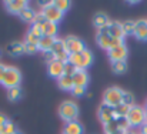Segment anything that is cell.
I'll list each match as a JSON object with an SVG mask.
<instances>
[{"label":"cell","instance_id":"obj_1","mask_svg":"<svg viewBox=\"0 0 147 134\" xmlns=\"http://www.w3.org/2000/svg\"><path fill=\"white\" fill-rule=\"evenodd\" d=\"M69 63H71L77 70H86L92 63H93V54L90 50H83L80 53H74L69 56Z\"/></svg>","mask_w":147,"mask_h":134},{"label":"cell","instance_id":"obj_2","mask_svg":"<svg viewBox=\"0 0 147 134\" xmlns=\"http://www.w3.org/2000/svg\"><path fill=\"white\" fill-rule=\"evenodd\" d=\"M59 116L64 121H67V123L74 121L79 117V107H77V104L74 101H71V100L63 101L60 104V107H59Z\"/></svg>","mask_w":147,"mask_h":134},{"label":"cell","instance_id":"obj_3","mask_svg":"<svg viewBox=\"0 0 147 134\" xmlns=\"http://www.w3.org/2000/svg\"><path fill=\"white\" fill-rule=\"evenodd\" d=\"M20 81H22V73L19 71V69H16L13 66H7L3 80H1V84L7 89H11V87H17L20 84Z\"/></svg>","mask_w":147,"mask_h":134},{"label":"cell","instance_id":"obj_4","mask_svg":"<svg viewBox=\"0 0 147 134\" xmlns=\"http://www.w3.org/2000/svg\"><path fill=\"white\" fill-rule=\"evenodd\" d=\"M146 110L140 106H133L129 108V113L126 116L127 121L130 126L133 127H137V126H144V121H146Z\"/></svg>","mask_w":147,"mask_h":134},{"label":"cell","instance_id":"obj_5","mask_svg":"<svg viewBox=\"0 0 147 134\" xmlns=\"http://www.w3.org/2000/svg\"><path fill=\"white\" fill-rule=\"evenodd\" d=\"M123 90L119 87H110L104 91L103 94V104L110 106V107H117L121 104V98H123Z\"/></svg>","mask_w":147,"mask_h":134},{"label":"cell","instance_id":"obj_6","mask_svg":"<svg viewBox=\"0 0 147 134\" xmlns=\"http://www.w3.org/2000/svg\"><path fill=\"white\" fill-rule=\"evenodd\" d=\"M42 14L45 16V19H46V22H50V23H59L61 19H63V13L54 6V1L49 4V6H46V7H43V10H42Z\"/></svg>","mask_w":147,"mask_h":134},{"label":"cell","instance_id":"obj_7","mask_svg":"<svg viewBox=\"0 0 147 134\" xmlns=\"http://www.w3.org/2000/svg\"><path fill=\"white\" fill-rule=\"evenodd\" d=\"M64 44H66V50H67L69 56L86 50L84 42H83L82 39H79V37H74V36H70V37L64 39Z\"/></svg>","mask_w":147,"mask_h":134},{"label":"cell","instance_id":"obj_8","mask_svg":"<svg viewBox=\"0 0 147 134\" xmlns=\"http://www.w3.org/2000/svg\"><path fill=\"white\" fill-rule=\"evenodd\" d=\"M51 51L54 53L56 60L63 61V63H66V61L69 60V53H67V50H66L64 40H61V39H54V43L51 46Z\"/></svg>","mask_w":147,"mask_h":134},{"label":"cell","instance_id":"obj_9","mask_svg":"<svg viewBox=\"0 0 147 134\" xmlns=\"http://www.w3.org/2000/svg\"><path fill=\"white\" fill-rule=\"evenodd\" d=\"M107 54H109V59L113 61H126L127 56H129V50L124 44L116 46L110 50H107Z\"/></svg>","mask_w":147,"mask_h":134},{"label":"cell","instance_id":"obj_10","mask_svg":"<svg viewBox=\"0 0 147 134\" xmlns=\"http://www.w3.org/2000/svg\"><path fill=\"white\" fill-rule=\"evenodd\" d=\"M47 71L51 77L54 79H60L63 74H64V63L63 61H59V60H54L47 64Z\"/></svg>","mask_w":147,"mask_h":134},{"label":"cell","instance_id":"obj_11","mask_svg":"<svg viewBox=\"0 0 147 134\" xmlns=\"http://www.w3.org/2000/svg\"><path fill=\"white\" fill-rule=\"evenodd\" d=\"M98 119H100V121H101L103 124H106V123L114 120V119H116V117H114V108L110 107V106L101 104L100 108H98Z\"/></svg>","mask_w":147,"mask_h":134},{"label":"cell","instance_id":"obj_12","mask_svg":"<svg viewBox=\"0 0 147 134\" xmlns=\"http://www.w3.org/2000/svg\"><path fill=\"white\" fill-rule=\"evenodd\" d=\"M4 6H6L7 11L19 14L23 9L27 7V1L26 0H10V1H4Z\"/></svg>","mask_w":147,"mask_h":134},{"label":"cell","instance_id":"obj_13","mask_svg":"<svg viewBox=\"0 0 147 134\" xmlns=\"http://www.w3.org/2000/svg\"><path fill=\"white\" fill-rule=\"evenodd\" d=\"M106 30H107V33H109V36L111 39H123L124 37L120 22H110L109 26L106 27Z\"/></svg>","mask_w":147,"mask_h":134},{"label":"cell","instance_id":"obj_14","mask_svg":"<svg viewBox=\"0 0 147 134\" xmlns=\"http://www.w3.org/2000/svg\"><path fill=\"white\" fill-rule=\"evenodd\" d=\"M96 42L97 44L104 48V50H109L110 48V42H111V37L109 36L107 30L106 29H101V30H97V34H96Z\"/></svg>","mask_w":147,"mask_h":134},{"label":"cell","instance_id":"obj_15","mask_svg":"<svg viewBox=\"0 0 147 134\" xmlns=\"http://www.w3.org/2000/svg\"><path fill=\"white\" fill-rule=\"evenodd\" d=\"M71 77H73L74 87H86V84L89 83V74L86 70H77Z\"/></svg>","mask_w":147,"mask_h":134},{"label":"cell","instance_id":"obj_16","mask_svg":"<svg viewBox=\"0 0 147 134\" xmlns=\"http://www.w3.org/2000/svg\"><path fill=\"white\" fill-rule=\"evenodd\" d=\"M134 36L139 40H147V20H137L136 22Z\"/></svg>","mask_w":147,"mask_h":134},{"label":"cell","instance_id":"obj_17","mask_svg":"<svg viewBox=\"0 0 147 134\" xmlns=\"http://www.w3.org/2000/svg\"><path fill=\"white\" fill-rule=\"evenodd\" d=\"M6 51H7L10 56L17 57V56H20V54H23V53H24V43H20V42H13V43L7 44V47H6Z\"/></svg>","mask_w":147,"mask_h":134},{"label":"cell","instance_id":"obj_18","mask_svg":"<svg viewBox=\"0 0 147 134\" xmlns=\"http://www.w3.org/2000/svg\"><path fill=\"white\" fill-rule=\"evenodd\" d=\"M57 83H59V87L64 91H71L74 89V83H73V77L71 76H66L63 74L60 79H57Z\"/></svg>","mask_w":147,"mask_h":134},{"label":"cell","instance_id":"obj_19","mask_svg":"<svg viewBox=\"0 0 147 134\" xmlns=\"http://www.w3.org/2000/svg\"><path fill=\"white\" fill-rule=\"evenodd\" d=\"M109 23H110V20H109V17H107L104 13H97V14L94 16V19H93V24H94V27H96L97 30L106 29V27L109 26Z\"/></svg>","mask_w":147,"mask_h":134},{"label":"cell","instance_id":"obj_20","mask_svg":"<svg viewBox=\"0 0 147 134\" xmlns=\"http://www.w3.org/2000/svg\"><path fill=\"white\" fill-rule=\"evenodd\" d=\"M63 134H83V127H82V124L77 120L70 121V123L66 124Z\"/></svg>","mask_w":147,"mask_h":134},{"label":"cell","instance_id":"obj_21","mask_svg":"<svg viewBox=\"0 0 147 134\" xmlns=\"http://www.w3.org/2000/svg\"><path fill=\"white\" fill-rule=\"evenodd\" d=\"M42 33L43 36H47V37H56V33H57V24L56 23H50V22H45L42 26Z\"/></svg>","mask_w":147,"mask_h":134},{"label":"cell","instance_id":"obj_22","mask_svg":"<svg viewBox=\"0 0 147 134\" xmlns=\"http://www.w3.org/2000/svg\"><path fill=\"white\" fill-rule=\"evenodd\" d=\"M19 16H20V19L23 20V22H27V23H33L34 22V17H36V11L32 9V7H26V9H23L20 13H19Z\"/></svg>","mask_w":147,"mask_h":134},{"label":"cell","instance_id":"obj_23","mask_svg":"<svg viewBox=\"0 0 147 134\" xmlns=\"http://www.w3.org/2000/svg\"><path fill=\"white\" fill-rule=\"evenodd\" d=\"M54 43V37H47V36H43L42 39H40V42H39V50H42V51H47V50H51V46Z\"/></svg>","mask_w":147,"mask_h":134},{"label":"cell","instance_id":"obj_24","mask_svg":"<svg viewBox=\"0 0 147 134\" xmlns=\"http://www.w3.org/2000/svg\"><path fill=\"white\" fill-rule=\"evenodd\" d=\"M121 29H123V34H134V29H136V22L133 20H126L121 23Z\"/></svg>","mask_w":147,"mask_h":134},{"label":"cell","instance_id":"obj_25","mask_svg":"<svg viewBox=\"0 0 147 134\" xmlns=\"http://www.w3.org/2000/svg\"><path fill=\"white\" fill-rule=\"evenodd\" d=\"M20 97H22V89H20V86L7 89V98L10 101H17Z\"/></svg>","mask_w":147,"mask_h":134},{"label":"cell","instance_id":"obj_26","mask_svg":"<svg viewBox=\"0 0 147 134\" xmlns=\"http://www.w3.org/2000/svg\"><path fill=\"white\" fill-rule=\"evenodd\" d=\"M111 69L116 74H123L127 70V63L126 61H113L111 63Z\"/></svg>","mask_w":147,"mask_h":134},{"label":"cell","instance_id":"obj_27","mask_svg":"<svg viewBox=\"0 0 147 134\" xmlns=\"http://www.w3.org/2000/svg\"><path fill=\"white\" fill-rule=\"evenodd\" d=\"M116 121H117V129H119V131L126 133V131L130 130V124H129V121H127L126 117H117Z\"/></svg>","mask_w":147,"mask_h":134},{"label":"cell","instance_id":"obj_28","mask_svg":"<svg viewBox=\"0 0 147 134\" xmlns=\"http://www.w3.org/2000/svg\"><path fill=\"white\" fill-rule=\"evenodd\" d=\"M103 130H104V134L116 133V131L119 130V129H117V121H116V119L111 120V121H109V123H106V124H103Z\"/></svg>","mask_w":147,"mask_h":134},{"label":"cell","instance_id":"obj_29","mask_svg":"<svg viewBox=\"0 0 147 134\" xmlns=\"http://www.w3.org/2000/svg\"><path fill=\"white\" fill-rule=\"evenodd\" d=\"M129 108H130V107H127V106H124V104H120V106L114 107V117H116V119H117V117H126L127 113H129Z\"/></svg>","mask_w":147,"mask_h":134},{"label":"cell","instance_id":"obj_30","mask_svg":"<svg viewBox=\"0 0 147 134\" xmlns=\"http://www.w3.org/2000/svg\"><path fill=\"white\" fill-rule=\"evenodd\" d=\"M121 104H124L127 107H133L134 106V97H133V94L124 91L123 93V98H121Z\"/></svg>","mask_w":147,"mask_h":134},{"label":"cell","instance_id":"obj_31","mask_svg":"<svg viewBox=\"0 0 147 134\" xmlns=\"http://www.w3.org/2000/svg\"><path fill=\"white\" fill-rule=\"evenodd\" d=\"M17 131L16 130V126H14V123H11V121H7L1 129H0V134H14Z\"/></svg>","mask_w":147,"mask_h":134},{"label":"cell","instance_id":"obj_32","mask_svg":"<svg viewBox=\"0 0 147 134\" xmlns=\"http://www.w3.org/2000/svg\"><path fill=\"white\" fill-rule=\"evenodd\" d=\"M70 1H67V0H56L54 1V6L61 11V13H64V11H67L69 9H70Z\"/></svg>","mask_w":147,"mask_h":134},{"label":"cell","instance_id":"obj_33","mask_svg":"<svg viewBox=\"0 0 147 134\" xmlns=\"http://www.w3.org/2000/svg\"><path fill=\"white\" fill-rule=\"evenodd\" d=\"M76 71H77V69H76L71 63H69V61L64 63V74H66V76H73Z\"/></svg>","mask_w":147,"mask_h":134},{"label":"cell","instance_id":"obj_34","mask_svg":"<svg viewBox=\"0 0 147 134\" xmlns=\"http://www.w3.org/2000/svg\"><path fill=\"white\" fill-rule=\"evenodd\" d=\"M29 33H32L33 36H36V37H39V39H42V37H43V33H42V29H40V26H37V24H33V26L30 27V30H29Z\"/></svg>","mask_w":147,"mask_h":134},{"label":"cell","instance_id":"obj_35","mask_svg":"<svg viewBox=\"0 0 147 134\" xmlns=\"http://www.w3.org/2000/svg\"><path fill=\"white\" fill-rule=\"evenodd\" d=\"M39 42H40V39L39 37H36V36H33L32 33H29L27 32V34H26V42L24 43H29V44H39Z\"/></svg>","mask_w":147,"mask_h":134},{"label":"cell","instance_id":"obj_36","mask_svg":"<svg viewBox=\"0 0 147 134\" xmlns=\"http://www.w3.org/2000/svg\"><path fill=\"white\" fill-rule=\"evenodd\" d=\"M43 59H45V61L49 64V63L56 60V56H54V53H53L51 50H47V51H43Z\"/></svg>","mask_w":147,"mask_h":134},{"label":"cell","instance_id":"obj_37","mask_svg":"<svg viewBox=\"0 0 147 134\" xmlns=\"http://www.w3.org/2000/svg\"><path fill=\"white\" fill-rule=\"evenodd\" d=\"M37 50H39V47H37L36 44H29V43H24V53H27V54H34Z\"/></svg>","mask_w":147,"mask_h":134},{"label":"cell","instance_id":"obj_38","mask_svg":"<svg viewBox=\"0 0 147 134\" xmlns=\"http://www.w3.org/2000/svg\"><path fill=\"white\" fill-rule=\"evenodd\" d=\"M46 22V19H45V16L42 14V13H36V17H34V22H33V24H37V26H42L43 23Z\"/></svg>","mask_w":147,"mask_h":134},{"label":"cell","instance_id":"obj_39","mask_svg":"<svg viewBox=\"0 0 147 134\" xmlns=\"http://www.w3.org/2000/svg\"><path fill=\"white\" fill-rule=\"evenodd\" d=\"M71 93H73L76 97H82V96L86 94V87H74V89L71 90Z\"/></svg>","mask_w":147,"mask_h":134},{"label":"cell","instance_id":"obj_40","mask_svg":"<svg viewBox=\"0 0 147 134\" xmlns=\"http://www.w3.org/2000/svg\"><path fill=\"white\" fill-rule=\"evenodd\" d=\"M7 121H9V120L6 119V116L0 113V129H1V127H3V126H4V124H6Z\"/></svg>","mask_w":147,"mask_h":134},{"label":"cell","instance_id":"obj_41","mask_svg":"<svg viewBox=\"0 0 147 134\" xmlns=\"http://www.w3.org/2000/svg\"><path fill=\"white\" fill-rule=\"evenodd\" d=\"M6 67H7V66H4V64L0 63V83H1V80H3V76H4V71H6Z\"/></svg>","mask_w":147,"mask_h":134},{"label":"cell","instance_id":"obj_42","mask_svg":"<svg viewBox=\"0 0 147 134\" xmlns=\"http://www.w3.org/2000/svg\"><path fill=\"white\" fill-rule=\"evenodd\" d=\"M142 134H147V124H144L142 127Z\"/></svg>","mask_w":147,"mask_h":134},{"label":"cell","instance_id":"obj_43","mask_svg":"<svg viewBox=\"0 0 147 134\" xmlns=\"http://www.w3.org/2000/svg\"><path fill=\"white\" fill-rule=\"evenodd\" d=\"M124 134H136V133H134L133 130H129V131H126V133H124Z\"/></svg>","mask_w":147,"mask_h":134},{"label":"cell","instance_id":"obj_44","mask_svg":"<svg viewBox=\"0 0 147 134\" xmlns=\"http://www.w3.org/2000/svg\"><path fill=\"white\" fill-rule=\"evenodd\" d=\"M113 134H124V133H123V131H119V130H117L116 133H113Z\"/></svg>","mask_w":147,"mask_h":134},{"label":"cell","instance_id":"obj_45","mask_svg":"<svg viewBox=\"0 0 147 134\" xmlns=\"http://www.w3.org/2000/svg\"><path fill=\"white\" fill-rule=\"evenodd\" d=\"M144 124H147V113H146V121H144Z\"/></svg>","mask_w":147,"mask_h":134},{"label":"cell","instance_id":"obj_46","mask_svg":"<svg viewBox=\"0 0 147 134\" xmlns=\"http://www.w3.org/2000/svg\"><path fill=\"white\" fill-rule=\"evenodd\" d=\"M14 134H22V133H20V131H16V133H14Z\"/></svg>","mask_w":147,"mask_h":134},{"label":"cell","instance_id":"obj_47","mask_svg":"<svg viewBox=\"0 0 147 134\" xmlns=\"http://www.w3.org/2000/svg\"><path fill=\"white\" fill-rule=\"evenodd\" d=\"M0 56H1V51H0Z\"/></svg>","mask_w":147,"mask_h":134},{"label":"cell","instance_id":"obj_48","mask_svg":"<svg viewBox=\"0 0 147 134\" xmlns=\"http://www.w3.org/2000/svg\"><path fill=\"white\" fill-rule=\"evenodd\" d=\"M146 107H147V103H146Z\"/></svg>","mask_w":147,"mask_h":134}]
</instances>
